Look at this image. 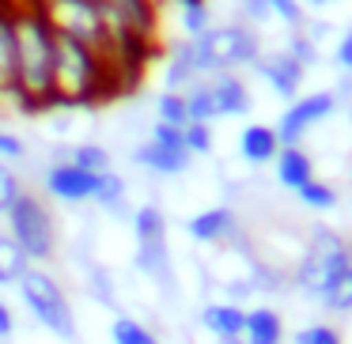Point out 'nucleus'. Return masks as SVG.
Returning <instances> with one entry per match:
<instances>
[{
    "label": "nucleus",
    "instance_id": "f257e3e1",
    "mask_svg": "<svg viewBox=\"0 0 352 344\" xmlns=\"http://www.w3.org/2000/svg\"><path fill=\"white\" fill-rule=\"evenodd\" d=\"M16 23V91L23 110L54 106V27L38 4L12 8Z\"/></svg>",
    "mask_w": 352,
    "mask_h": 344
},
{
    "label": "nucleus",
    "instance_id": "f03ea898",
    "mask_svg": "<svg viewBox=\"0 0 352 344\" xmlns=\"http://www.w3.org/2000/svg\"><path fill=\"white\" fill-rule=\"evenodd\" d=\"M114 84L107 57L76 38L54 34V106H87Z\"/></svg>",
    "mask_w": 352,
    "mask_h": 344
},
{
    "label": "nucleus",
    "instance_id": "7ed1b4c3",
    "mask_svg": "<svg viewBox=\"0 0 352 344\" xmlns=\"http://www.w3.org/2000/svg\"><path fill=\"white\" fill-rule=\"evenodd\" d=\"M193 46V61H197L201 80L216 76V72H239V69H254V61L261 57V34L254 27L239 23H212L208 31H201L197 38H190Z\"/></svg>",
    "mask_w": 352,
    "mask_h": 344
},
{
    "label": "nucleus",
    "instance_id": "20e7f679",
    "mask_svg": "<svg viewBox=\"0 0 352 344\" xmlns=\"http://www.w3.org/2000/svg\"><path fill=\"white\" fill-rule=\"evenodd\" d=\"M344 268H352V246L333 227L318 223L303 238V253L292 265V291H299L303 299H318L322 288L337 280Z\"/></svg>",
    "mask_w": 352,
    "mask_h": 344
},
{
    "label": "nucleus",
    "instance_id": "39448f33",
    "mask_svg": "<svg viewBox=\"0 0 352 344\" xmlns=\"http://www.w3.org/2000/svg\"><path fill=\"white\" fill-rule=\"evenodd\" d=\"M133 223V265L144 280H152V288H163L167 295H175L178 273L170 265V242H167V216L160 205H140L129 216Z\"/></svg>",
    "mask_w": 352,
    "mask_h": 344
},
{
    "label": "nucleus",
    "instance_id": "423d86ee",
    "mask_svg": "<svg viewBox=\"0 0 352 344\" xmlns=\"http://www.w3.org/2000/svg\"><path fill=\"white\" fill-rule=\"evenodd\" d=\"M19 303L27 306L34 321H38L46 333H54L57 341H76V310H72L69 295H65L61 280L50 276L46 268L31 265L23 276H19Z\"/></svg>",
    "mask_w": 352,
    "mask_h": 344
},
{
    "label": "nucleus",
    "instance_id": "0eeeda50",
    "mask_svg": "<svg viewBox=\"0 0 352 344\" xmlns=\"http://www.w3.org/2000/svg\"><path fill=\"white\" fill-rule=\"evenodd\" d=\"M4 220H8L12 242L27 253V261H50L57 253V220L38 193L23 190Z\"/></svg>",
    "mask_w": 352,
    "mask_h": 344
},
{
    "label": "nucleus",
    "instance_id": "6e6552de",
    "mask_svg": "<svg viewBox=\"0 0 352 344\" xmlns=\"http://www.w3.org/2000/svg\"><path fill=\"white\" fill-rule=\"evenodd\" d=\"M34 4L46 16V23L54 27V34L76 38V42H84V46L102 54V46H107V27H102L99 0H34Z\"/></svg>",
    "mask_w": 352,
    "mask_h": 344
},
{
    "label": "nucleus",
    "instance_id": "1a4fd4ad",
    "mask_svg": "<svg viewBox=\"0 0 352 344\" xmlns=\"http://www.w3.org/2000/svg\"><path fill=\"white\" fill-rule=\"evenodd\" d=\"M337 110H341V95L337 91H326V87L307 91L299 99H292L284 106V114L276 117V137H280V144H303L314 129H322L329 117H337Z\"/></svg>",
    "mask_w": 352,
    "mask_h": 344
},
{
    "label": "nucleus",
    "instance_id": "9d476101",
    "mask_svg": "<svg viewBox=\"0 0 352 344\" xmlns=\"http://www.w3.org/2000/svg\"><path fill=\"white\" fill-rule=\"evenodd\" d=\"M99 178L102 174H91V170L76 167V163H69L61 155V159H54L46 167L42 185H46V193L54 200H61V205H87V200H95V193H99Z\"/></svg>",
    "mask_w": 352,
    "mask_h": 344
},
{
    "label": "nucleus",
    "instance_id": "9b49d317",
    "mask_svg": "<svg viewBox=\"0 0 352 344\" xmlns=\"http://www.w3.org/2000/svg\"><path fill=\"white\" fill-rule=\"evenodd\" d=\"M254 72H258L261 80H265V87L273 95H280V99H299V91H303V80H307V69L296 61V57L288 54V49H261V57L254 61Z\"/></svg>",
    "mask_w": 352,
    "mask_h": 344
},
{
    "label": "nucleus",
    "instance_id": "f8f14e48",
    "mask_svg": "<svg viewBox=\"0 0 352 344\" xmlns=\"http://www.w3.org/2000/svg\"><path fill=\"white\" fill-rule=\"evenodd\" d=\"M186 235L193 246H208V250L228 246L239 238V212L231 205H208L186 220Z\"/></svg>",
    "mask_w": 352,
    "mask_h": 344
},
{
    "label": "nucleus",
    "instance_id": "ddd939ff",
    "mask_svg": "<svg viewBox=\"0 0 352 344\" xmlns=\"http://www.w3.org/2000/svg\"><path fill=\"white\" fill-rule=\"evenodd\" d=\"M205 91L212 99V114L216 122H228V117H246L254 110V95L246 87V80L239 72H216L205 76Z\"/></svg>",
    "mask_w": 352,
    "mask_h": 344
},
{
    "label": "nucleus",
    "instance_id": "4468645a",
    "mask_svg": "<svg viewBox=\"0 0 352 344\" xmlns=\"http://www.w3.org/2000/svg\"><path fill=\"white\" fill-rule=\"evenodd\" d=\"M133 163L148 174H160V178H178L190 170L193 155L186 148H167V144H155V140H144V144L133 148Z\"/></svg>",
    "mask_w": 352,
    "mask_h": 344
},
{
    "label": "nucleus",
    "instance_id": "2eb2a0df",
    "mask_svg": "<svg viewBox=\"0 0 352 344\" xmlns=\"http://www.w3.org/2000/svg\"><path fill=\"white\" fill-rule=\"evenodd\" d=\"M273 174H276V185L288 193L303 190L311 178H318V167H314V155L307 152L303 144H284L280 155L273 159Z\"/></svg>",
    "mask_w": 352,
    "mask_h": 344
},
{
    "label": "nucleus",
    "instance_id": "dca6fc26",
    "mask_svg": "<svg viewBox=\"0 0 352 344\" xmlns=\"http://www.w3.org/2000/svg\"><path fill=\"white\" fill-rule=\"evenodd\" d=\"M235 148H239V159L243 163H250V167H269V163L280 155L284 144H280V137H276V125L254 122V125H246V129L239 133Z\"/></svg>",
    "mask_w": 352,
    "mask_h": 344
},
{
    "label": "nucleus",
    "instance_id": "f3484780",
    "mask_svg": "<svg viewBox=\"0 0 352 344\" xmlns=\"http://www.w3.org/2000/svg\"><path fill=\"white\" fill-rule=\"evenodd\" d=\"M201 329L212 333L216 341H239L246 329V306L239 303H228V299H216V303H205L201 306Z\"/></svg>",
    "mask_w": 352,
    "mask_h": 344
},
{
    "label": "nucleus",
    "instance_id": "a211bd4d",
    "mask_svg": "<svg viewBox=\"0 0 352 344\" xmlns=\"http://www.w3.org/2000/svg\"><path fill=\"white\" fill-rule=\"evenodd\" d=\"M246 344H284L288 329H284V314L269 303L246 306V329H243Z\"/></svg>",
    "mask_w": 352,
    "mask_h": 344
},
{
    "label": "nucleus",
    "instance_id": "6ab92c4d",
    "mask_svg": "<svg viewBox=\"0 0 352 344\" xmlns=\"http://www.w3.org/2000/svg\"><path fill=\"white\" fill-rule=\"evenodd\" d=\"M0 99L19 102V91H16V23H12V8H4V4H0Z\"/></svg>",
    "mask_w": 352,
    "mask_h": 344
},
{
    "label": "nucleus",
    "instance_id": "aec40b11",
    "mask_svg": "<svg viewBox=\"0 0 352 344\" xmlns=\"http://www.w3.org/2000/svg\"><path fill=\"white\" fill-rule=\"evenodd\" d=\"M197 80L201 72H197V61H193V46L190 38H182L175 46V54H170L167 69H163V84H167V91H190Z\"/></svg>",
    "mask_w": 352,
    "mask_h": 344
},
{
    "label": "nucleus",
    "instance_id": "412c9836",
    "mask_svg": "<svg viewBox=\"0 0 352 344\" xmlns=\"http://www.w3.org/2000/svg\"><path fill=\"white\" fill-rule=\"evenodd\" d=\"M95 205H99L102 212H110V216H122V220H129V216H133V208H129V182H125L118 170H107V174L99 178Z\"/></svg>",
    "mask_w": 352,
    "mask_h": 344
},
{
    "label": "nucleus",
    "instance_id": "4be33fe9",
    "mask_svg": "<svg viewBox=\"0 0 352 344\" xmlns=\"http://www.w3.org/2000/svg\"><path fill=\"white\" fill-rule=\"evenodd\" d=\"M296 200L303 208H311V212H333L341 193H337V185L326 182V178H311L303 190H296Z\"/></svg>",
    "mask_w": 352,
    "mask_h": 344
},
{
    "label": "nucleus",
    "instance_id": "5701e85b",
    "mask_svg": "<svg viewBox=\"0 0 352 344\" xmlns=\"http://www.w3.org/2000/svg\"><path fill=\"white\" fill-rule=\"evenodd\" d=\"M314 303L329 314H352V268H344L337 280H329Z\"/></svg>",
    "mask_w": 352,
    "mask_h": 344
},
{
    "label": "nucleus",
    "instance_id": "b1692460",
    "mask_svg": "<svg viewBox=\"0 0 352 344\" xmlns=\"http://www.w3.org/2000/svg\"><path fill=\"white\" fill-rule=\"evenodd\" d=\"M110 344H160V336L144 321L133 318V314H114V321H110Z\"/></svg>",
    "mask_w": 352,
    "mask_h": 344
},
{
    "label": "nucleus",
    "instance_id": "393cba45",
    "mask_svg": "<svg viewBox=\"0 0 352 344\" xmlns=\"http://www.w3.org/2000/svg\"><path fill=\"white\" fill-rule=\"evenodd\" d=\"M31 268L27 253L12 242V235H0V288H8V284H19V276Z\"/></svg>",
    "mask_w": 352,
    "mask_h": 344
},
{
    "label": "nucleus",
    "instance_id": "a878e982",
    "mask_svg": "<svg viewBox=\"0 0 352 344\" xmlns=\"http://www.w3.org/2000/svg\"><path fill=\"white\" fill-rule=\"evenodd\" d=\"M65 159L76 163V167H84V170H91V174H107V170H114V155H110L102 144H91V140L76 144Z\"/></svg>",
    "mask_w": 352,
    "mask_h": 344
},
{
    "label": "nucleus",
    "instance_id": "bb28decb",
    "mask_svg": "<svg viewBox=\"0 0 352 344\" xmlns=\"http://www.w3.org/2000/svg\"><path fill=\"white\" fill-rule=\"evenodd\" d=\"M175 4H178V16H182L186 38H197L201 31L212 27V8H208V0H175Z\"/></svg>",
    "mask_w": 352,
    "mask_h": 344
},
{
    "label": "nucleus",
    "instance_id": "cd10ccee",
    "mask_svg": "<svg viewBox=\"0 0 352 344\" xmlns=\"http://www.w3.org/2000/svg\"><path fill=\"white\" fill-rule=\"evenodd\" d=\"M87 288H91V295L99 299L107 310L122 314V303H118V284H114V273H110L107 265H91V273H87Z\"/></svg>",
    "mask_w": 352,
    "mask_h": 344
},
{
    "label": "nucleus",
    "instance_id": "c85d7f7f",
    "mask_svg": "<svg viewBox=\"0 0 352 344\" xmlns=\"http://www.w3.org/2000/svg\"><path fill=\"white\" fill-rule=\"evenodd\" d=\"M155 122L186 129V125H190V106H186V95L182 91H163L160 99H155Z\"/></svg>",
    "mask_w": 352,
    "mask_h": 344
},
{
    "label": "nucleus",
    "instance_id": "c756f323",
    "mask_svg": "<svg viewBox=\"0 0 352 344\" xmlns=\"http://www.w3.org/2000/svg\"><path fill=\"white\" fill-rule=\"evenodd\" d=\"M292 344H344V336L329 321H311V325H299L292 333Z\"/></svg>",
    "mask_w": 352,
    "mask_h": 344
},
{
    "label": "nucleus",
    "instance_id": "7c9ffc66",
    "mask_svg": "<svg viewBox=\"0 0 352 344\" xmlns=\"http://www.w3.org/2000/svg\"><path fill=\"white\" fill-rule=\"evenodd\" d=\"M186 148H190V155H212L216 148V129L205 122H190L186 125Z\"/></svg>",
    "mask_w": 352,
    "mask_h": 344
},
{
    "label": "nucleus",
    "instance_id": "2f4dec72",
    "mask_svg": "<svg viewBox=\"0 0 352 344\" xmlns=\"http://www.w3.org/2000/svg\"><path fill=\"white\" fill-rule=\"evenodd\" d=\"M284 49H288V54L296 57V61L303 65L307 72L318 65V42H311L303 31H288V42H284Z\"/></svg>",
    "mask_w": 352,
    "mask_h": 344
},
{
    "label": "nucleus",
    "instance_id": "473e14b6",
    "mask_svg": "<svg viewBox=\"0 0 352 344\" xmlns=\"http://www.w3.org/2000/svg\"><path fill=\"white\" fill-rule=\"evenodd\" d=\"M269 12H273V19H280L288 31H299V27L307 23L303 0H269Z\"/></svg>",
    "mask_w": 352,
    "mask_h": 344
},
{
    "label": "nucleus",
    "instance_id": "72a5a7b5",
    "mask_svg": "<svg viewBox=\"0 0 352 344\" xmlns=\"http://www.w3.org/2000/svg\"><path fill=\"white\" fill-rule=\"evenodd\" d=\"M23 193V182L12 170V163H0V216H8V208L16 205V197Z\"/></svg>",
    "mask_w": 352,
    "mask_h": 344
},
{
    "label": "nucleus",
    "instance_id": "f704fd0d",
    "mask_svg": "<svg viewBox=\"0 0 352 344\" xmlns=\"http://www.w3.org/2000/svg\"><path fill=\"white\" fill-rule=\"evenodd\" d=\"M269 19H273V12H269V0H239V23L246 27H265Z\"/></svg>",
    "mask_w": 352,
    "mask_h": 344
},
{
    "label": "nucleus",
    "instance_id": "c9c22d12",
    "mask_svg": "<svg viewBox=\"0 0 352 344\" xmlns=\"http://www.w3.org/2000/svg\"><path fill=\"white\" fill-rule=\"evenodd\" d=\"M333 65L349 76V84H352V27H344L341 34H337V42H333Z\"/></svg>",
    "mask_w": 352,
    "mask_h": 344
},
{
    "label": "nucleus",
    "instance_id": "e433bc0d",
    "mask_svg": "<svg viewBox=\"0 0 352 344\" xmlns=\"http://www.w3.org/2000/svg\"><path fill=\"white\" fill-rule=\"evenodd\" d=\"M19 159H27V144L16 133L0 129V163H19Z\"/></svg>",
    "mask_w": 352,
    "mask_h": 344
},
{
    "label": "nucleus",
    "instance_id": "4c0bfd02",
    "mask_svg": "<svg viewBox=\"0 0 352 344\" xmlns=\"http://www.w3.org/2000/svg\"><path fill=\"white\" fill-rule=\"evenodd\" d=\"M16 336V314H12V306L0 299V341H12Z\"/></svg>",
    "mask_w": 352,
    "mask_h": 344
},
{
    "label": "nucleus",
    "instance_id": "58836bf2",
    "mask_svg": "<svg viewBox=\"0 0 352 344\" xmlns=\"http://www.w3.org/2000/svg\"><path fill=\"white\" fill-rule=\"evenodd\" d=\"M329 4H337V0H303V8H329Z\"/></svg>",
    "mask_w": 352,
    "mask_h": 344
},
{
    "label": "nucleus",
    "instance_id": "ea45409f",
    "mask_svg": "<svg viewBox=\"0 0 352 344\" xmlns=\"http://www.w3.org/2000/svg\"><path fill=\"white\" fill-rule=\"evenodd\" d=\"M216 344H246V341H243V336H239V341H216Z\"/></svg>",
    "mask_w": 352,
    "mask_h": 344
}]
</instances>
